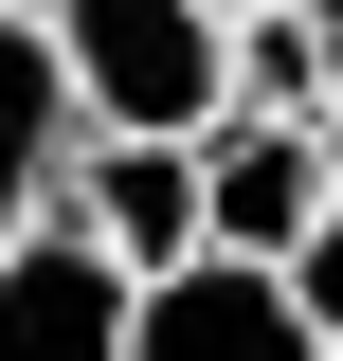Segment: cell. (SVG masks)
<instances>
[{
	"label": "cell",
	"mask_w": 343,
	"mask_h": 361,
	"mask_svg": "<svg viewBox=\"0 0 343 361\" xmlns=\"http://www.w3.org/2000/svg\"><path fill=\"white\" fill-rule=\"evenodd\" d=\"M54 73H73V127H145V145H199L235 109V18L217 0H37Z\"/></svg>",
	"instance_id": "6da1fadb"
},
{
	"label": "cell",
	"mask_w": 343,
	"mask_h": 361,
	"mask_svg": "<svg viewBox=\"0 0 343 361\" xmlns=\"http://www.w3.org/2000/svg\"><path fill=\"white\" fill-rule=\"evenodd\" d=\"M307 217H325V127H289V109H217V127H199V253L289 271Z\"/></svg>",
	"instance_id": "7a4b0ae2"
},
{
	"label": "cell",
	"mask_w": 343,
	"mask_h": 361,
	"mask_svg": "<svg viewBox=\"0 0 343 361\" xmlns=\"http://www.w3.org/2000/svg\"><path fill=\"white\" fill-rule=\"evenodd\" d=\"M54 217H73L109 271H145V289H163V271L199 253V145H145V127H73V180H54Z\"/></svg>",
	"instance_id": "3957f363"
},
{
	"label": "cell",
	"mask_w": 343,
	"mask_h": 361,
	"mask_svg": "<svg viewBox=\"0 0 343 361\" xmlns=\"http://www.w3.org/2000/svg\"><path fill=\"white\" fill-rule=\"evenodd\" d=\"M127 361H325V343H307L289 271H253V253H181L163 289L127 307Z\"/></svg>",
	"instance_id": "277c9868"
},
{
	"label": "cell",
	"mask_w": 343,
	"mask_h": 361,
	"mask_svg": "<svg viewBox=\"0 0 343 361\" xmlns=\"http://www.w3.org/2000/svg\"><path fill=\"white\" fill-rule=\"evenodd\" d=\"M127 307H145V271H109L73 217H37L0 253V361H127Z\"/></svg>",
	"instance_id": "5b68a950"
},
{
	"label": "cell",
	"mask_w": 343,
	"mask_h": 361,
	"mask_svg": "<svg viewBox=\"0 0 343 361\" xmlns=\"http://www.w3.org/2000/svg\"><path fill=\"white\" fill-rule=\"evenodd\" d=\"M54 180H73V73H54L37 0H0V253L54 217Z\"/></svg>",
	"instance_id": "8992f818"
},
{
	"label": "cell",
	"mask_w": 343,
	"mask_h": 361,
	"mask_svg": "<svg viewBox=\"0 0 343 361\" xmlns=\"http://www.w3.org/2000/svg\"><path fill=\"white\" fill-rule=\"evenodd\" d=\"M343 90V54H325V18H307V0H253V18H235V109H325Z\"/></svg>",
	"instance_id": "52a82bcc"
},
{
	"label": "cell",
	"mask_w": 343,
	"mask_h": 361,
	"mask_svg": "<svg viewBox=\"0 0 343 361\" xmlns=\"http://www.w3.org/2000/svg\"><path fill=\"white\" fill-rule=\"evenodd\" d=\"M289 307H307V343L343 361V199H325V217H307V253H289Z\"/></svg>",
	"instance_id": "ba28073f"
},
{
	"label": "cell",
	"mask_w": 343,
	"mask_h": 361,
	"mask_svg": "<svg viewBox=\"0 0 343 361\" xmlns=\"http://www.w3.org/2000/svg\"><path fill=\"white\" fill-rule=\"evenodd\" d=\"M307 127H325V199H343V90H325V109H307Z\"/></svg>",
	"instance_id": "9c48e42d"
},
{
	"label": "cell",
	"mask_w": 343,
	"mask_h": 361,
	"mask_svg": "<svg viewBox=\"0 0 343 361\" xmlns=\"http://www.w3.org/2000/svg\"><path fill=\"white\" fill-rule=\"evenodd\" d=\"M307 18H325V54H343V0H307Z\"/></svg>",
	"instance_id": "30bf717a"
},
{
	"label": "cell",
	"mask_w": 343,
	"mask_h": 361,
	"mask_svg": "<svg viewBox=\"0 0 343 361\" xmlns=\"http://www.w3.org/2000/svg\"><path fill=\"white\" fill-rule=\"evenodd\" d=\"M217 18H253V0H217Z\"/></svg>",
	"instance_id": "8fae6325"
}]
</instances>
